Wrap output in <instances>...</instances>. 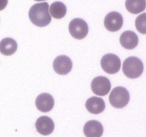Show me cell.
Listing matches in <instances>:
<instances>
[{
    "label": "cell",
    "mask_w": 146,
    "mask_h": 137,
    "mask_svg": "<svg viewBox=\"0 0 146 137\" xmlns=\"http://www.w3.org/2000/svg\"><path fill=\"white\" fill-rule=\"evenodd\" d=\"M49 6L47 2L35 4L31 7L29 11V19L34 25L44 27L48 25L51 21V17L49 14Z\"/></svg>",
    "instance_id": "cell-1"
},
{
    "label": "cell",
    "mask_w": 146,
    "mask_h": 137,
    "mask_svg": "<svg viewBox=\"0 0 146 137\" xmlns=\"http://www.w3.org/2000/svg\"><path fill=\"white\" fill-rule=\"evenodd\" d=\"M143 64L140 59L135 57L127 58L123 64V71L125 76L130 78H136L143 72Z\"/></svg>",
    "instance_id": "cell-2"
},
{
    "label": "cell",
    "mask_w": 146,
    "mask_h": 137,
    "mask_svg": "<svg viewBox=\"0 0 146 137\" xmlns=\"http://www.w3.org/2000/svg\"><path fill=\"white\" fill-rule=\"evenodd\" d=\"M130 101V94L128 90L122 86H117L112 90L109 96L111 105L116 108L126 106Z\"/></svg>",
    "instance_id": "cell-3"
},
{
    "label": "cell",
    "mask_w": 146,
    "mask_h": 137,
    "mask_svg": "<svg viewBox=\"0 0 146 137\" xmlns=\"http://www.w3.org/2000/svg\"><path fill=\"white\" fill-rule=\"evenodd\" d=\"M69 33L76 39H83L88 33V26L84 19L76 18L71 20L68 26Z\"/></svg>",
    "instance_id": "cell-4"
},
{
    "label": "cell",
    "mask_w": 146,
    "mask_h": 137,
    "mask_svg": "<svg viewBox=\"0 0 146 137\" xmlns=\"http://www.w3.org/2000/svg\"><path fill=\"white\" fill-rule=\"evenodd\" d=\"M101 66L104 71L109 74H114L119 71L121 61L119 57L115 54H107L101 59Z\"/></svg>",
    "instance_id": "cell-5"
},
{
    "label": "cell",
    "mask_w": 146,
    "mask_h": 137,
    "mask_svg": "<svg viewBox=\"0 0 146 137\" xmlns=\"http://www.w3.org/2000/svg\"><path fill=\"white\" fill-rule=\"evenodd\" d=\"M91 87L92 91L96 95L104 96L107 95L111 91V84L108 78L100 76L96 77L92 80Z\"/></svg>",
    "instance_id": "cell-6"
},
{
    "label": "cell",
    "mask_w": 146,
    "mask_h": 137,
    "mask_svg": "<svg viewBox=\"0 0 146 137\" xmlns=\"http://www.w3.org/2000/svg\"><path fill=\"white\" fill-rule=\"evenodd\" d=\"M123 24V18L118 11H111L108 13L104 19V25L107 30L112 32L118 31Z\"/></svg>",
    "instance_id": "cell-7"
},
{
    "label": "cell",
    "mask_w": 146,
    "mask_h": 137,
    "mask_svg": "<svg viewBox=\"0 0 146 137\" xmlns=\"http://www.w3.org/2000/svg\"><path fill=\"white\" fill-rule=\"evenodd\" d=\"M73 63L71 59L65 55L57 57L53 63V68L55 72L60 75H66L72 69Z\"/></svg>",
    "instance_id": "cell-8"
},
{
    "label": "cell",
    "mask_w": 146,
    "mask_h": 137,
    "mask_svg": "<svg viewBox=\"0 0 146 137\" xmlns=\"http://www.w3.org/2000/svg\"><path fill=\"white\" fill-rule=\"evenodd\" d=\"M36 131L40 134L48 136L54 131V123L53 120L48 116H41L36 120L35 124Z\"/></svg>",
    "instance_id": "cell-9"
},
{
    "label": "cell",
    "mask_w": 146,
    "mask_h": 137,
    "mask_svg": "<svg viewBox=\"0 0 146 137\" xmlns=\"http://www.w3.org/2000/svg\"><path fill=\"white\" fill-rule=\"evenodd\" d=\"M54 106V99L52 96L47 93L39 94L36 98V106L41 112H48Z\"/></svg>",
    "instance_id": "cell-10"
},
{
    "label": "cell",
    "mask_w": 146,
    "mask_h": 137,
    "mask_svg": "<svg viewBox=\"0 0 146 137\" xmlns=\"http://www.w3.org/2000/svg\"><path fill=\"white\" fill-rule=\"evenodd\" d=\"M104 133L103 126L99 121L91 120L84 126V134L86 137H101Z\"/></svg>",
    "instance_id": "cell-11"
},
{
    "label": "cell",
    "mask_w": 146,
    "mask_h": 137,
    "mask_svg": "<svg viewBox=\"0 0 146 137\" xmlns=\"http://www.w3.org/2000/svg\"><path fill=\"white\" fill-rule=\"evenodd\" d=\"M120 44L126 49H133L138 46V37L133 31H124L120 37Z\"/></svg>",
    "instance_id": "cell-12"
},
{
    "label": "cell",
    "mask_w": 146,
    "mask_h": 137,
    "mask_svg": "<svg viewBox=\"0 0 146 137\" xmlns=\"http://www.w3.org/2000/svg\"><path fill=\"white\" fill-rule=\"evenodd\" d=\"M105 107V102L101 97H90L86 102V108L91 114H100L104 111Z\"/></svg>",
    "instance_id": "cell-13"
},
{
    "label": "cell",
    "mask_w": 146,
    "mask_h": 137,
    "mask_svg": "<svg viewBox=\"0 0 146 137\" xmlns=\"http://www.w3.org/2000/svg\"><path fill=\"white\" fill-rule=\"evenodd\" d=\"M17 50V43L14 39L4 38L0 41V53L3 55L10 56L14 54Z\"/></svg>",
    "instance_id": "cell-14"
},
{
    "label": "cell",
    "mask_w": 146,
    "mask_h": 137,
    "mask_svg": "<svg viewBox=\"0 0 146 137\" xmlns=\"http://www.w3.org/2000/svg\"><path fill=\"white\" fill-rule=\"evenodd\" d=\"M145 0H126L125 8L130 13L133 14H139L145 9Z\"/></svg>",
    "instance_id": "cell-15"
},
{
    "label": "cell",
    "mask_w": 146,
    "mask_h": 137,
    "mask_svg": "<svg viewBox=\"0 0 146 137\" xmlns=\"http://www.w3.org/2000/svg\"><path fill=\"white\" fill-rule=\"evenodd\" d=\"M48 10H49L51 17H54V19H59L65 17L67 11L66 5L61 1H56V2L51 4Z\"/></svg>",
    "instance_id": "cell-16"
},
{
    "label": "cell",
    "mask_w": 146,
    "mask_h": 137,
    "mask_svg": "<svg viewBox=\"0 0 146 137\" xmlns=\"http://www.w3.org/2000/svg\"><path fill=\"white\" fill-rule=\"evenodd\" d=\"M135 27L141 34H146V14L143 13L135 19Z\"/></svg>",
    "instance_id": "cell-17"
},
{
    "label": "cell",
    "mask_w": 146,
    "mask_h": 137,
    "mask_svg": "<svg viewBox=\"0 0 146 137\" xmlns=\"http://www.w3.org/2000/svg\"><path fill=\"white\" fill-rule=\"evenodd\" d=\"M8 4V0H0V11L5 9Z\"/></svg>",
    "instance_id": "cell-18"
},
{
    "label": "cell",
    "mask_w": 146,
    "mask_h": 137,
    "mask_svg": "<svg viewBox=\"0 0 146 137\" xmlns=\"http://www.w3.org/2000/svg\"><path fill=\"white\" fill-rule=\"evenodd\" d=\"M34 1H45V0H34Z\"/></svg>",
    "instance_id": "cell-19"
}]
</instances>
